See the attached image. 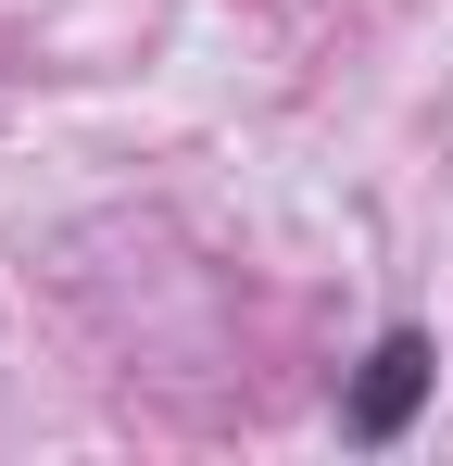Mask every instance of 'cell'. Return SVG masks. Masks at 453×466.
Wrapping results in <instances>:
<instances>
[{"instance_id": "1", "label": "cell", "mask_w": 453, "mask_h": 466, "mask_svg": "<svg viewBox=\"0 0 453 466\" xmlns=\"http://www.w3.org/2000/svg\"><path fill=\"white\" fill-rule=\"evenodd\" d=\"M428 390H441V340H428V328H378L366 366L340 379V441H366V454H378V441H403Z\"/></svg>"}]
</instances>
